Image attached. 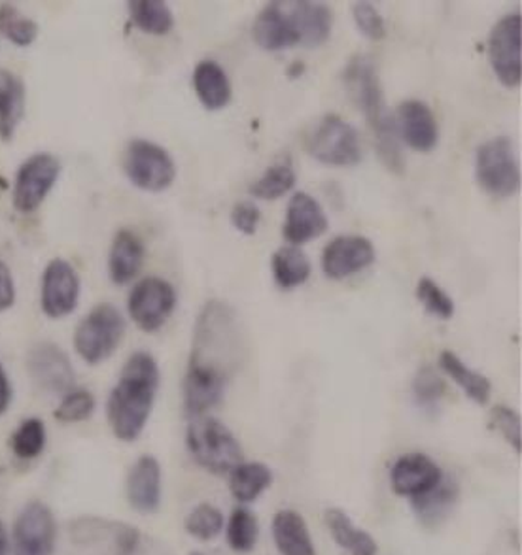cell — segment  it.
<instances>
[{
	"label": "cell",
	"instance_id": "cell-1",
	"mask_svg": "<svg viewBox=\"0 0 522 555\" xmlns=\"http://www.w3.org/2000/svg\"><path fill=\"white\" fill-rule=\"evenodd\" d=\"M239 330L235 312L220 300H211L199 315L184 378V412L190 420L205 416L224 399L241 359Z\"/></svg>",
	"mask_w": 522,
	"mask_h": 555
},
{
	"label": "cell",
	"instance_id": "cell-2",
	"mask_svg": "<svg viewBox=\"0 0 522 555\" xmlns=\"http://www.w3.org/2000/svg\"><path fill=\"white\" fill-rule=\"evenodd\" d=\"M160 389V366L147 351L127 359L106 402V417L114 437L135 442L147 427Z\"/></svg>",
	"mask_w": 522,
	"mask_h": 555
},
{
	"label": "cell",
	"instance_id": "cell-3",
	"mask_svg": "<svg viewBox=\"0 0 522 555\" xmlns=\"http://www.w3.org/2000/svg\"><path fill=\"white\" fill-rule=\"evenodd\" d=\"M345 83L353 103L364 112L369 127L373 129L377 152L384 167L394 175H404V154L399 147L396 121L384 103L383 88L373 61L366 55L351 59L345 68Z\"/></svg>",
	"mask_w": 522,
	"mask_h": 555
},
{
	"label": "cell",
	"instance_id": "cell-4",
	"mask_svg": "<svg viewBox=\"0 0 522 555\" xmlns=\"http://www.w3.org/2000/svg\"><path fill=\"white\" fill-rule=\"evenodd\" d=\"M71 555H169L137 527L104 518H80L68 529Z\"/></svg>",
	"mask_w": 522,
	"mask_h": 555
},
{
	"label": "cell",
	"instance_id": "cell-5",
	"mask_svg": "<svg viewBox=\"0 0 522 555\" xmlns=\"http://www.w3.org/2000/svg\"><path fill=\"white\" fill-rule=\"evenodd\" d=\"M186 446L199 467L211 475H229L244 461L235 435L216 417H193L186 431Z\"/></svg>",
	"mask_w": 522,
	"mask_h": 555
},
{
	"label": "cell",
	"instance_id": "cell-6",
	"mask_svg": "<svg viewBox=\"0 0 522 555\" xmlns=\"http://www.w3.org/2000/svg\"><path fill=\"white\" fill-rule=\"evenodd\" d=\"M126 320L111 302L97 305L74 331V348L88 365H99L118 350Z\"/></svg>",
	"mask_w": 522,
	"mask_h": 555
},
{
	"label": "cell",
	"instance_id": "cell-7",
	"mask_svg": "<svg viewBox=\"0 0 522 555\" xmlns=\"http://www.w3.org/2000/svg\"><path fill=\"white\" fill-rule=\"evenodd\" d=\"M475 180L491 197L508 198L521 185V168L508 137L486 140L475 154Z\"/></svg>",
	"mask_w": 522,
	"mask_h": 555
},
{
	"label": "cell",
	"instance_id": "cell-8",
	"mask_svg": "<svg viewBox=\"0 0 522 555\" xmlns=\"http://www.w3.org/2000/svg\"><path fill=\"white\" fill-rule=\"evenodd\" d=\"M122 167L135 188L150 193L167 190L177 178L175 159L165 147L150 140L129 142Z\"/></svg>",
	"mask_w": 522,
	"mask_h": 555
},
{
	"label": "cell",
	"instance_id": "cell-9",
	"mask_svg": "<svg viewBox=\"0 0 522 555\" xmlns=\"http://www.w3.org/2000/svg\"><path fill=\"white\" fill-rule=\"evenodd\" d=\"M307 152L328 167H353L361 159L360 134L343 117L328 114L310 132Z\"/></svg>",
	"mask_w": 522,
	"mask_h": 555
},
{
	"label": "cell",
	"instance_id": "cell-10",
	"mask_svg": "<svg viewBox=\"0 0 522 555\" xmlns=\"http://www.w3.org/2000/svg\"><path fill=\"white\" fill-rule=\"evenodd\" d=\"M488 63L496 78L509 89L522 80V17L519 12L501 17L488 35Z\"/></svg>",
	"mask_w": 522,
	"mask_h": 555
},
{
	"label": "cell",
	"instance_id": "cell-11",
	"mask_svg": "<svg viewBox=\"0 0 522 555\" xmlns=\"http://www.w3.org/2000/svg\"><path fill=\"white\" fill-rule=\"evenodd\" d=\"M61 175V162L52 154H35L15 172L12 203L17 212L30 214L40 208Z\"/></svg>",
	"mask_w": 522,
	"mask_h": 555
},
{
	"label": "cell",
	"instance_id": "cell-12",
	"mask_svg": "<svg viewBox=\"0 0 522 555\" xmlns=\"http://www.w3.org/2000/svg\"><path fill=\"white\" fill-rule=\"evenodd\" d=\"M177 289L163 278L150 276L132 287L127 308L144 333H155L169 322L177 308Z\"/></svg>",
	"mask_w": 522,
	"mask_h": 555
},
{
	"label": "cell",
	"instance_id": "cell-13",
	"mask_svg": "<svg viewBox=\"0 0 522 555\" xmlns=\"http://www.w3.org/2000/svg\"><path fill=\"white\" fill-rule=\"evenodd\" d=\"M58 542V521L40 501L25 504L15 519L12 533L14 555H53Z\"/></svg>",
	"mask_w": 522,
	"mask_h": 555
},
{
	"label": "cell",
	"instance_id": "cell-14",
	"mask_svg": "<svg viewBox=\"0 0 522 555\" xmlns=\"http://www.w3.org/2000/svg\"><path fill=\"white\" fill-rule=\"evenodd\" d=\"M80 300V278L65 259H52L46 264L40 287V307L48 318L61 320L73 314Z\"/></svg>",
	"mask_w": 522,
	"mask_h": 555
},
{
	"label": "cell",
	"instance_id": "cell-15",
	"mask_svg": "<svg viewBox=\"0 0 522 555\" xmlns=\"http://www.w3.org/2000/svg\"><path fill=\"white\" fill-rule=\"evenodd\" d=\"M30 380L44 393L65 395L74 389V369L71 359L58 344L40 343L27 356Z\"/></svg>",
	"mask_w": 522,
	"mask_h": 555
},
{
	"label": "cell",
	"instance_id": "cell-16",
	"mask_svg": "<svg viewBox=\"0 0 522 555\" xmlns=\"http://www.w3.org/2000/svg\"><path fill=\"white\" fill-rule=\"evenodd\" d=\"M373 242L360 234H341L322 254V271L331 280H345L375 263Z\"/></svg>",
	"mask_w": 522,
	"mask_h": 555
},
{
	"label": "cell",
	"instance_id": "cell-17",
	"mask_svg": "<svg viewBox=\"0 0 522 555\" xmlns=\"http://www.w3.org/2000/svg\"><path fill=\"white\" fill-rule=\"evenodd\" d=\"M443 476L442 467L426 453H405L392 465V491L397 498H420L440 486Z\"/></svg>",
	"mask_w": 522,
	"mask_h": 555
},
{
	"label": "cell",
	"instance_id": "cell-18",
	"mask_svg": "<svg viewBox=\"0 0 522 555\" xmlns=\"http://www.w3.org/2000/svg\"><path fill=\"white\" fill-rule=\"evenodd\" d=\"M394 121H396L397 137L415 152L428 154L437 146L440 127L435 121L434 112L426 103L417 99L404 101L397 106Z\"/></svg>",
	"mask_w": 522,
	"mask_h": 555
},
{
	"label": "cell",
	"instance_id": "cell-19",
	"mask_svg": "<svg viewBox=\"0 0 522 555\" xmlns=\"http://www.w3.org/2000/svg\"><path fill=\"white\" fill-rule=\"evenodd\" d=\"M328 231V216L317 198L309 193H295L288 203L284 238L290 246H302Z\"/></svg>",
	"mask_w": 522,
	"mask_h": 555
},
{
	"label": "cell",
	"instance_id": "cell-20",
	"mask_svg": "<svg viewBox=\"0 0 522 555\" xmlns=\"http://www.w3.org/2000/svg\"><path fill=\"white\" fill-rule=\"evenodd\" d=\"M127 501L139 514H155L162 506V465L154 455L135 461L127 475Z\"/></svg>",
	"mask_w": 522,
	"mask_h": 555
},
{
	"label": "cell",
	"instance_id": "cell-21",
	"mask_svg": "<svg viewBox=\"0 0 522 555\" xmlns=\"http://www.w3.org/2000/svg\"><path fill=\"white\" fill-rule=\"evenodd\" d=\"M252 35L256 44L267 52H282L300 46V37L295 33L294 23L288 15L284 2L267 4L256 17Z\"/></svg>",
	"mask_w": 522,
	"mask_h": 555
},
{
	"label": "cell",
	"instance_id": "cell-22",
	"mask_svg": "<svg viewBox=\"0 0 522 555\" xmlns=\"http://www.w3.org/2000/svg\"><path fill=\"white\" fill-rule=\"evenodd\" d=\"M288 15L294 23L295 33L300 37V44L307 48H317L324 44L330 38L333 14L331 8L324 2H284Z\"/></svg>",
	"mask_w": 522,
	"mask_h": 555
},
{
	"label": "cell",
	"instance_id": "cell-23",
	"mask_svg": "<svg viewBox=\"0 0 522 555\" xmlns=\"http://www.w3.org/2000/svg\"><path fill=\"white\" fill-rule=\"evenodd\" d=\"M144 263V244L139 234L122 229L112 241L109 254V274L114 284H129Z\"/></svg>",
	"mask_w": 522,
	"mask_h": 555
},
{
	"label": "cell",
	"instance_id": "cell-24",
	"mask_svg": "<svg viewBox=\"0 0 522 555\" xmlns=\"http://www.w3.org/2000/svg\"><path fill=\"white\" fill-rule=\"evenodd\" d=\"M272 541L280 555H317L307 521L294 511H280L272 518Z\"/></svg>",
	"mask_w": 522,
	"mask_h": 555
},
{
	"label": "cell",
	"instance_id": "cell-25",
	"mask_svg": "<svg viewBox=\"0 0 522 555\" xmlns=\"http://www.w3.org/2000/svg\"><path fill=\"white\" fill-rule=\"evenodd\" d=\"M193 89H195L201 104L211 112L226 108L233 96L228 74L213 59H205L195 66Z\"/></svg>",
	"mask_w": 522,
	"mask_h": 555
},
{
	"label": "cell",
	"instance_id": "cell-26",
	"mask_svg": "<svg viewBox=\"0 0 522 555\" xmlns=\"http://www.w3.org/2000/svg\"><path fill=\"white\" fill-rule=\"evenodd\" d=\"M458 499L457 483L449 482L443 476L440 486L428 491L420 498L411 499V506L420 524L426 527L442 526L445 519L449 518L450 512L455 508Z\"/></svg>",
	"mask_w": 522,
	"mask_h": 555
},
{
	"label": "cell",
	"instance_id": "cell-27",
	"mask_svg": "<svg viewBox=\"0 0 522 555\" xmlns=\"http://www.w3.org/2000/svg\"><path fill=\"white\" fill-rule=\"evenodd\" d=\"M228 476L229 491L241 504L254 503L272 483L271 468L259 461H243Z\"/></svg>",
	"mask_w": 522,
	"mask_h": 555
},
{
	"label": "cell",
	"instance_id": "cell-28",
	"mask_svg": "<svg viewBox=\"0 0 522 555\" xmlns=\"http://www.w3.org/2000/svg\"><path fill=\"white\" fill-rule=\"evenodd\" d=\"M25 112V88L22 80L0 68V140H12Z\"/></svg>",
	"mask_w": 522,
	"mask_h": 555
},
{
	"label": "cell",
	"instance_id": "cell-29",
	"mask_svg": "<svg viewBox=\"0 0 522 555\" xmlns=\"http://www.w3.org/2000/svg\"><path fill=\"white\" fill-rule=\"evenodd\" d=\"M326 524H328L333 541L338 542L339 546L346 550L348 554L377 555L379 552L375 539L368 531L354 527L353 519L348 518L341 508H330L326 512Z\"/></svg>",
	"mask_w": 522,
	"mask_h": 555
},
{
	"label": "cell",
	"instance_id": "cell-30",
	"mask_svg": "<svg viewBox=\"0 0 522 555\" xmlns=\"http://www.w3.org/2000/svg\"><path fill=\"white\" fill-rule=\"evenodd\" d=\"M440 366L443 373L449 374L450 378L457 382V386L462 388L463 393L468 395L471 401L478 402L481 406L491 401V395H493L491 380L485 374L478 373L466 365L455 351L443 350L440 356Z\"/></svg>",
	"mask_w": 522,
	"mask_h": 555
},
{
	"label": "cell",
	"instance_id": "cell-31",
	"mask_svg": "<svg viewBox=\"0 0 522 555\" xmlns=\"http://www.w3.org/2000/svg\"><path fill=\"white\" fill-rule=\"evenodd\" d=\"M272 278L280 289H294L303 285L310 276L309 257L297 246H282L271 259Z\"/></svg>",
	"mask_w": 522,
	"mask_h": 555
},
{
	"label": "cell",
	"instance_id": "cell-32",
	"mask_svg": "<svg viewBox=\"0 0 522 555\" xmlns=\"http://www.w3.org/2000/svg\"><path fill=\"white\" fill-rule=\"evenodd\" d=\"M127 10L135 27L147 35L163 37L175 27V15L169 4L162 0H132L127 4Z\"/></svg>",
	"mask_w": 522,
	"mask_h": 555
},
{
	"label": "cell",
	"instance_id": "cell-33",
	"mask_svg": "<svg viewBox=\"0 0 522 555\" xmlns=\"http://www.w3.org/2000/svg\"><path fill=\"white\" fill-rule=\"evenodd\" d=\"M258 539V516L246 506H239L231 512L226 526V541L229 548L237 554H251L252 550L256 548Z\"/></svg>",
	"mask_w": 522,
	"mask_h": 555
},
{
	"label": "cell",
	"instance_id": "cell-34",
	"mask_svg": "<svg viewBox=\"0 0 522 555\" xmlns=\"http://www.w3.org/2000/svg\"><path fill=\"white\" fill-rule=\"evenodd\" d=\"M295 170L290 163H279L267 168L256 182L251 185V193L262 201H277L288 191L294 190Z\"/></svg>",
	"mask_w": 522,
	"mask_h": 555
},
{
	"label": "cell",
	"instance_id": "cell-35",
	"mask_svg": "<svg viewBox=\"0 0 522 555\" xmlns=\"http://www.w3.org/2000/svg\"><path fill=\"white\" fill-rule=\"evenodd\" d=\"M224 514L211 503L198 504L184 519L186 533L201 542L214 541L224 531Z\"/></svg>",
	"mask_w": 522,
	"mask_h": 555
},
{
	"label": "cell",
	"instance_id": "cell-36",
	"mask_svg": "<svg viewBox=\"0 0 522 555\" xmlns=\"http://www.w3.org/2000/svg\"><path fill=\"white\" fill-rule=\"evenodd\" d=\"M0 35L14 46L27 48L37 40L38 25L12 4H0Z\"/></svg>",
	"mask_w": 522,
	"mask_h": 555
},
{
	"label": "cell",
	"instance_id": "cell-37",
	"mask_svg": "<svg viewBox=\"0 0 522 555\" xmlns=\"http://www.w3.org/2000/svg\"><path fill=\"white\" fill-rule=\"evenodd\" d=\"M44 446L46 427L38 417L25 420L12 437V450L20 460H35L44 452Z\"/></svg>",
	"mask_w": 522,
	"mask_h": 555
},
{
	"label": "cell",
	"instance_id": "cell-38",
	"mask_svg": "<svg viewBox=\"0 0 522 555\" xmlns=\"http://www.w3.org/2000/svg\"><path fill=\"white\" fill-rule=\"evenodd\" d=\"M445 393L447 384L443 380L442 374H437L434 366H422L412 380V395L417 404L426 410L435 409L443 401Z\"/></svg>",
	"mask_w": 522,
	"mask_h": 555
},
{
	"label": "cell",
	"instance_id": "cell-39",
	"mask_svg": "<svg viewBox=\"0 0 522 555\" xmlns=\"http://www.w3.org/2000/svg\"><path fill=\"white\" fill-rule=\"evenodd\" d=\"M96 397L88 389H71L63 395V401L55 409V420L63 424H78L86 422L96 412Z\"/></svg>",
	"mask_w": 522,
	"mask_h": 555
},
{
	"label": "cell",
	"instance_id": "cell-40",
	"mask_svg": "<svg viewBox=\"0 0 522 555\" xmlns=\"http://www.w3.org/2000/svg\"><path fill=\"white\" fill-rule=\"evenodd\" d=\"M417 297L426 308L430 315H434L437 320H450L455 315V302L449 297V293L443 292L432 278H420L417 285Z\"/></svg>",
	"mask_w": 522,
	"mask_h": 555
},
{
	"label": "cell",
	"instance_id": "cell-41",
	"mask_svg": "<svg viewBox=\"0 0 522 555\" xmlns=\"http://www.w3.org/2000/svg\"><path fill=\"white\" fill-rule=\"evenodd\" d=\"M491 424L494 429L500 433L501 437L506 439L517 453L522 450V427L521 416L517 414L515 410L509 409L506 404H498L491 410Z\"/></svg>",
	"mask_w": 522,
	"mask_h": 555
},
{
	"label": "cell",
	"instance_id": "cell-42",
	"mask_svg": "<svg viewBox=\"0 0 522 555\" xmlns=\"http://www.w3.org/2000/svg\"><path fill=\"white\" fill-rule=\"evenodd\" d=\"M353 15L354 23L364 37L375 42L386 37L383 15L371 2H354Z\"/></svg>",
	"mask_w": 522,
	"mask_h": 555
},
{
	"label": "cell",
	"instance_id": "cell-43",
	"mask_svg": "<svg viewBox=\"0 0 522 555\" xmlns=\"http://www.w3.org/2000/svg\"><path fill=\"white\" fill-rule=\"evenodd\" d=\"M259 221H262V212L258 206L251 203V201H243L237 203L231 210V225L235 227L239 233L252 236L258 231Z\"/></svg>",
	"mask_w": 522,
	"mask_h": 555
},
{
	"label": "cell",
	"instance_id": "cell-44",
	"mask_svg": "<svg viewBox=\"0 0 522 555\" xmlns=\"http://www.w3.org/2000/svg\"><path fill=\"white\" fill-rule=\"evenodd\" d=\"M15 302V284L12 272L7 264L0 263V312H4L8 308L14 307Z\"/></svg>",
	"mask_w": 522,
	"mask_h": 555
},
{
	"label": "cell",
	"instance_id": "cell-45",
	"mask_svg": "<svg viewBox=\"0 0 522 555\" xmlns=\"http://www.w3.org/2000/svg\"><path fill=\"white\" fill-rule=\"evenodd\" d=\"M10 402H12V386H10L4 369L0 366V416L7 414V410L10 409Z\"/></svg>",
	"mask_w": 522,
	"mask_h": 555
},
{
	"label": "cell",
	"instance_id": "cell-46",
	"mask_svg": "<svg viewBox=\"0 0 522 555\" xmlns=\"http://www.w3.org/2000/svg\"><path fill=\"white\" fill-rule=\"evenodd\" d=\"M10 554V541H8L7 527L4 521L0 519V555Z\"/></svg>",
	"mask_w": 522,
	"mask_h": 555
},
{
	"label": "cell",
	"instance_id": "cell-47",
	"mask_svg": "<svg viewBox=\"0 0 522 555\" xmlns=\"http://www.w3.org/2000/svg\"><path fill=\"white\" fill-rule=\"evenodd\" d=\"M303 70H305V65L297 61V63H294V65L288 68V76H290V78H300V76L303 74Z\"/></svg>",
	"mask_w": 522,
	"mask_h": 555
},
{
	"label": "cell",
	"instance_id": "cell-48",
	"mask_svg": "<svg viewBox=\"0 0 522 555\" xmlns=\"http://www.w3.org/2000/svg\"><path fill=\"white\" fill-rule=\"evenodd\" d=\"M190 555H203V554H199V552H192V554Z\"/></svg>",
	"mask_w": 522,
	"mask_h": 555
}]
</instances>
